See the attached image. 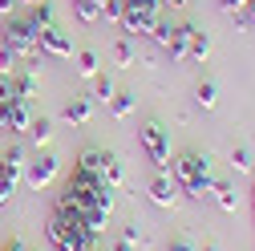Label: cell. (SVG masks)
Masks as SVG:
<instances>
[{"instance_id":"6da1fadb","label":"cell","mask_w":255,"mask_h":251,"mask_svg":"<svg viewBox=\"0 0 255 251\" xmlns=\"http://www.w3.org/2000/svg\"><path fill=\"white\" fill-rule=\"evenodd\" d=\"M57 207H69L73 215L85 219V227L93 235H102L106 231V219L114 211V186L102 182V178H89L73 166V174L61 182V195H57Z\"/></svg>"},{"instance_id":"7a4b0ae2","label":"cell","mask_w":255,"mask_h":251,"mask_svg":"<svg viewBox=\"0 0 255 251\" xmlns=\"http://www.w3.org/2000/svg\"><path fill=\"white\" fill-rule=\"evenodd\" d=\"M215 162H211V154H199V150H186V154H178V158L170 162V178H174V186L182 195H190V199H207L211 191H215V170H211Z\"/></svg>"},{"instance_id":"3957f363","label":"cell","mask_w":255,"mask_h":251,"mask_svg":"<svg viewBox=\"0 0 255 251\" xmlns=\"http://www.w3.org/2000/svg\"><path fill=\"white\" fill-rule=\"evenodd\" d=\"M45 235H49V243L57 251H89V247H98V235L85 227V219L73 215L69 207H57V203H53V215L45 223Z\"/></svg>"},{"instance_id":"277c9868","label":"cell","mask_w":255,"mask_h":251,"mask_svg":"<svg viewBox=\"0 0 255 251\" xmlns=\"http://www.w3.org/2000/svg\"><path fill=\"white\" fill-rule=\"evenodd\" d=\"M162 20V0H122V37H150Z\"/></svg>"},{"instance_id":"5b68a950","label":"cell","mask_w":255,"mask_h":251,"mask_svg":"<svg viewBox=\"0 0 255 251\" xmlns=\"http://www.w3.org/2000/svg\"><path fill=\"white\" fill-rule=\"evenodd\" d=\"M0 45L16 49V53L28 57V61L41 57V33H37V24L28 20V16H20V12L4 16V24H0Z\"/></svg>"},{"instance_id":"8992f818","label":"cell","mask_w":255,"mask_h":251,"mask_svg":"<svg viewBox=\"0 0 255 251\" xmlns=\"http://www.w3.org/2000/svg\"><path fill=\"white\" fill-rule=\"evenodd\" d=\"M138 146L146 150V158H150L154 170H166L170 166V134L158 122H146L142 130H138Z\"/></svg>"},{"instance_id":"52a82bcc","label":"cell","mask_w":255,"mask_h":251,"mask_svg":"<svg viewBox=\"0 0 255 251\" xmlns=\"http://www.w3.org/2000/svg\"><path fill=\"white\" fill-rule=\"evenodd\" d=\"M118 158L110 150H81V158L73 162L81 174H89V178H102V182H110V166H114Z\"/></svg>"},{"instance_id":"ba28073f","label":"cell","mask_w":255,"mask_h":251,"mask_svg":"<svg viewBox=\"0 0 255 251\" xmlns=\"http://www.w3.org/2000/svg\"><path fill=\"white\" fill-rule=\"evenodd\" d=\"M41 57H53V61H69L73 57V41L61 33L57 24L41 28Z\"/></svg>"},{"instance_id":"9c48e42d","label":"cell","mask_w":255,"mask_h":251,"mask_svg":"<svg viewBox=\"0 0 255 251\" xmlns=\"http://www.w3.org/2000/svg\"><path fill=\"white\" fill-rule=\"evenodd\" d=\"M57 170H61V162L53 158V154H41L37 162H28V166H24V182L33 186V191H45V186L57 178Z\"/></svg>"},{"instance_id":"30bf717a","label":"cell","mask_w":255,"mask_h":251,"mask_svg":"<svg viewBox=\"0 0 255 251\" xmlns=\"http://www.w3.org/2000/svg\"><path fill=\"white\" fill-rule=\"evenodd\" d=\"M146 195H150V203L154 207H174V199H178V186H174V178L166 174V170H158L154 178H150V186H146Z\"/></svg>"},{"instance_id":"8fae6325","label":"cell","mask_w":255,"mask_h":251,"mask_svg":"<svg viewBox=\"0 0 255 251\" xmlns=\"http://www.w3.org/2000/svg\"><path fill=\"white\" fill-rule=\"evenodd\" d=\"M190 37H195V24H170V37H166L162 53H170V61H186L190 57Z\"/></svg>"},{"instance_id":"7c38bea8","label":"cell","mask_w":255,"mask_h":251,"mask_svg":"<svg viewBox=\"0 0 255 251\" xmlns=\"http://www.w3.org/2000/svg\"><path fill=\"white\" fill-rule=\"evenodd\" d=\"M20 178H24V170H16V166H8V162H0V207H8V203H12Z\"/></svg>"},{"instance_id":"4fadbf2b","label":"cell","mask_w":255,"mask_h":251,"mask_svg":"<svg viewBox=\"0 0 255 251\" xmlns=\"http://www.w3.org/2000/svg\"><path fill=\"white\" fill-rule=\"evenodd\" d=\"M61 118H65V122H73V126H85V122L93 118L89 98H69V102H65V110H61Z\"/></svg>"},{"instance_id":"5bb4252c","label":"cell","mask_w":255,"mask_h":251,"mask_svg":"<svg viewBox=\"0 0 255 251\" xmlns=\"http://www.w3.org/2000/svg\"><path fill=\"white\" fill-rule=\"evenodd\" d=\"M24 134H28L33 146H49V142H53V118H33Z\"/></svg>"},{"instance_id":"9a60e30c","label":"cell","mask_w":255,"mask_h":251,"mask_svg":"<svg viewBox=\"0 0 255 251\" xmlns=\"http://www.w3.org/2000/svg\"><path fill=\"white\" fill-rule=\"evenodd\" d=\"M69 4H73V16L81 24H98L102 20V0H69Z\"/></svg>"},{"instance_id":"2e32d148","label":"cell","mask_w":255,"mask_h":251,"mask_svg":"<svg viewBox=\"0 0 255 251\" xmlns=\"http://www.w3.org/2000/svg\"><path fill=\"white\" fill-rule=\"evenodd\" d=\"M215 203H219V211H227V215H235V207H239V195H235V186L231 182H215Z\"/></svg>"},{"instance_id":"e0dca14e","label":"cell","mask_w":255,"mask_h":251,"mask_svg":"<svg viewBox=\"0 0 255 251\" xmlns=\"http://www.w3.org/2000/svg\"><path fill=\"white\" fill-rule=\"evenodd\" d=\"M16 102H20V98H16L12 81H8V77H0V134H4V118H8V110H12Z\"/></svg>"},{"instance_id":"ac0fdd59","label":"cell","mask_w":255,"mask_h":251,"mask_svg":"<svg viewBox=\"0 0 255 251\" xmlns=\"http://www.w3.org/2000/svg\"><path fill=\"white\" fill-rule=\"evenodd\" d=\"M207 53H211V33L195 28V37H190V57H186V65H195V61H207Z\"/></svg>"},{"instance_id":"d6986e66","label":"cell","mask_w":255,"mask_h":251,"mask_svg":"<svg viewBox=\"0 0 255 251\" xmlns=\"http://www.w3.org/2000/svg\"><path fill=\"white\" fill-rule=\"evenodd\" d=\"M28 20H33L37 24V33H41V28H49L53 24V4H49V0H37V4H28V12H24Z\"/></svg>"},{"instance_id":"ffe728a7","label":"cell","mask_w":255,"mask_h":251,"mask_svg":"<svg viewBox=\"0 0 255 251\" xmlns=\"http://www.w3.org/2000/svg\"><path fill=\"white\" fill-rule=\"evenodd\" d=\"M134 106H138V102H134V93H114V98H110V114H114L118 122L130 118V114H134Z\"/></svg>"},{"instance_id":"44dd1931","label":"cell","mask_w":255,"mask_h":251,"mask_svg":"<svg viewBox=\"0 0 255 251\" xmlns=\"http://www.w3.org/2000/svg\"><path fill=\"white\" fill-rule=\"evenodd\" d=\"M93 81V98H98L102 106H110V98H114V93H118V85H114V77L110 73H98V77H89Z\"/></svg>"},{"instance_id":"7402d4cb","label":"cell","mask_w":255,"mask_h":251,"mask_svg":"<svg viewBox=\"0 0 255 251\" xmlns=\"http://www.w3.org/2000/svg\"><path fill=\"white\" fill-rule=\"evenodd\" d=\"M195 102H199L203 110H215V106H219V85H215V81H199Z\"/></svg>"},{"instance_id":"603a6c76","label":"cell","mask_w":255,"mask_h":251,"mask_svg":"<svg viewBox=\"0 0 255 251\" xmlns=\"http://www.w3.org/2000/svg\"><path fill=\"white\" fill-rule=\"evenodd\" d=\"M114 61H118L122 69L134 65V45H130V37H118V41H114Z\"/></svg>"},{"instance_id":"cb8c5ba5","label":"cell","mask_w":255,"mask_h":251,"mask_svg":"<svg viewBox=\"0 0 255 251\" xmlns=\"http://www.w3.org/2000/svg\"><path fill=\"white\" fill-rule=\"evenodd\" d=\"M77 73L81 77H98L102 69H98V53H93V49H81L77 53Z\"/></svg>"},{"instance_id":"d4e9b609","label":"cell","mask_w":255,"mask_h":251,"mask_svg":"<svg viewBox=\"0 0 255 251\" xmlns=\"http://www.w3.org/2000/svg\"><path fill=\"white\" fill-rule=\"evenodd\" d=\"M16 61H20V53H16V49L0 45V77H12V73H16Z\"/></svg>"},{"instance_id":"484cf974","label":"cell","mask_w":255,"mask_h":251,"mask_svg":"<svg viewBox=\"0 0 255 251\" xmlns=\"http://www.w3.org/2000/svg\"><path fill=\"white\" fill-rule=\"evenodd\" d=\"M231 166H235L239 174L255 166V158H251V150H247V146H231Z\"/></svg>"},{"instance_id":"4316f807","label":"cell","mask_w":255,"mask_h":251,"mask_svg":"<svg viewBox=\"0 0 255 251\" xmlns=\"http://www.w3.org/2000/svg\"><path fill=\"white\" fill-rule=\"evenodd\" d=\"M219 8L227 16H247V0H219Z\"/></svg>"},{"instance_id":"83f0119b","label":"cell","mask_w":255,"mask_h":251,"mask_svg":"<svg viewBox=\"0 0 255 251\" xmlns=\"http://www.w3.org/2000/svg\"><path fill=\"white\" fill-rule=\"evenodd\" d=\"M102 16L106 20H118L122 16V0H102Z\"/></svg>"},{"instance_id":"f1b7e54d","label":"cell","mask_w":255,"mask_h":251,"mask_svg":"<svg viewBox=\"0 0 255 251\" xmlns=\"http://www.w3.org/2000/svg\"><path fill=\"white\" fill-rule=\"evenodd\" d=\"M166 251H199V247H195V239L178 235V239H170V247H166Z\"/></svg>"},{"instance_id":"f546056e","label":"cell","mask_w":255,"mask_h":251,"mask_svg":"<svg viewBox=\"0 0 255 251\" xmlns=\"http://www.w3.org/2000/svg\"><path fill=\"white\" fill-rule=\"evenodd\" d=\"M20 8V0H0V16H12Z\"/></svg>"},{"instance_id":"4dcf8cb0","label":"cell","mask_w":255,"mask_h":251,"mask_svg":"<svg viewBox=\"0 0 255 251\" xmlns=\"http://www.w3.org/2000/svg\"><path fill=\"white\" fill-rule=\"evenodd\" d=\"M4 251H24V243H20V239H8V243H4Z\"/></svg>"},{"instance_id":"1f68e13d","label":"cell","mask_w":255,"mask_h":251,"mask_svg":"<svg viewBox=\"0 0 255 251\" xmlns=\"http://www.w3.org/2000/svg\"><path fill=\"white\" fill-rule=\"evenodd\" d=\"M247 16H251V24H255V0H247Z\"/></svg>"},{"instance_id":"d6a6232c","label":"cell","mask_w":255,"mask_h":251,"mask_svg":"<svg viewBox=\"0 0 255 251\" xmlns=\"http://www.w3.org/2000/svg\"><path fill=\"white\" fill-rule=\"evenodd\" d=\"M203 251H219V243H207V247H203Z\"/></svg>"},{"instance_id":"836d02e7","label":"cell","mask_w":255,"mask_h":251,"mask_svg":"<svg viewBox=\"0 0 255 251\" xmlns=\"http://www.w3.org/2000/svg\"><path fill=\"white\" fill-rule=\"evenodd\" d=\"M251 203H255V186H251Z\"/></svg>"},{"instance_id":"e575fe53","label":"cell","mask_w":255,"mask_h":251,"mask_svg":"<svg viewBox=\"0 0 255 251\" xmlns=\"http://www.w3.org/2000/svg\"><path fill=\"white\" fill-rule=\"evenodd\" d=\"M89 251H102V247H89Z\"/></svg>"}]
</instances>
